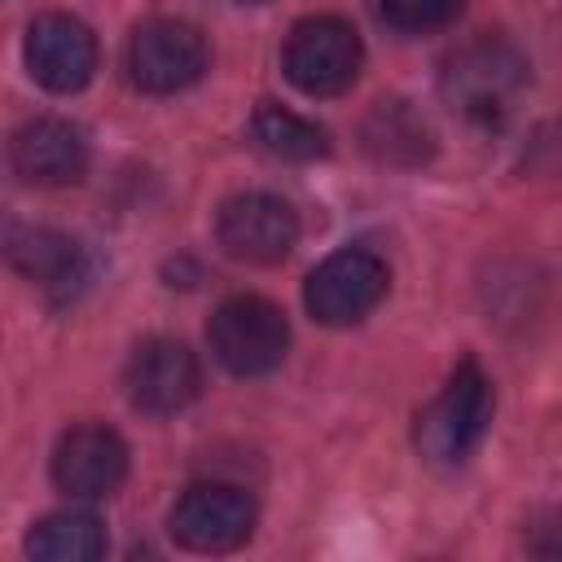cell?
I'll return each instance as SVG.
<instances>
[{
    "mask_svg": "<svg viewBox=\"0 0 562 562\" xmlns=\"http://www.w3.org/2000/svg\"><path fill=\"white\" fill-rule=\"evenodd\" d=\"M492 382L474 360H461L439 400L417 417V448L435 465H465L492 422Z\"/></svg>",
    "mask_w": 562,
    "mask_h": 562,
    "instance_id": "obj_1",
    "label": "cell"
},
{
    "mask_svg": "<svg viewBox=\"0 0 562 562\" xmlns=\"http://www.w3.org/2000/svg\"><path fill=\"white\" fill-rule=\"evenodd\" d=\"M211 356L237 373V378H263L272 373L290 351V321L277 303L259 294L224 299L206 325Z\"/></svg>",
    "mask_w": 562,
    "mask_h": 562,
    "instance_id": "obj_2",
    "label": "cell"
},
{
    "mask_svg": "<svg viewBox=\"0 0 562 562\" xmlns=\"http://www.w3.org/2000/svg\"><path fill=\"white\" fill-rule=\"evenodd\" d=\"M364 61V44L356 35L351 22L334 18V13H316L290 26L285 48H281V66L285 79L303 92V97H338L356 83Z\"/></svg>",
    "mask_w": 562,
    "mask_h": 562,
    "instance_id": "obj_3",
    "label": "cell"
},
{
    "mask_svg": "<svg viewBox=\"0 0 562 562\" xmlns=\"http://www.w3.org/2000/svg\"><path fill=\"white\" fill-rule=\"evenodd\" d=\"M206 40L193 22L154 18L132 31L127 40V79L149 97H171L193 88L206 75Z\"/></svg>",
    "mask_w": 562,
    "mask_h": 562,
    "instance_id": "obj_4",
    "label": "cell"
},
{
    "mask_svg": "<svg viewBox=\"0 0 562 562\" xmlns=\"http://www.w3.org/2000/svg\"><path fill=\"white\" fill-rule=\"evenodd\" d=\"M386 285H391L386 263L373 250L347 246L307 272L303 303L321 325H356L386 299Z\"/></svg>",
    "mask_w": 562,
    "mask_h": 562,
    "instance_id": "obj_5",
    "label": "cell"
},
{
    "mask_svg": "<svg viewBox=\"0 0 562 562\" xmlns=\"http://www.w3.org/2000/svg\"><path fill=\"white\" fill-rule=\"evenodd\" d=\"M255 518H259L255 501L241 487H233V483H193L176 501L167 527H171V540L193 549V553H228V549L250 540Z\"/></svg>",
    "mask_w": 562,
    "mask_h": 562,
    "instance_id": "obj_6",
    "label": "cell"
},
{
    "mask_svg": "<svg viewBox=\"0 0 562 562\" xmlns=\"http://www.w3.org/2000/svg\"><path fill=\"white\" fill-rule=\"evenodd\" d=\"M215 237L241 263H281L299 241V215L277 193H233L215 215Z\"/></svg>",
    "mask_w": 562,
    "mask_h": 562,
    "instance_id": "obj_7",
    "label": "cell"
},
{
    "mask_svg": "<svg viewBox=\"0 0 562 562\" xmlns=\"http://www.w3.org/2000/svg\"><path fill=\"white\" fill-rule=\"evenodd\" d=\"M127 479V443L101 422L70 426L53 448V483L70 501H105Z\"/></svg>",
    "mask_w": 562,
    "mask_h": 562,
    "instance_id": "obj_8",
    "label": "cell"
},
{
    "mask_svg": "<svg viewBox=\"0 0 562 562\" xmlns=\"http://www.w3.org/2000/svg\"><path fill=\"white\" fill-rule=\"evenodd\" d=\"M522 70H527V66H522V57H518L514 48L483 40V44L461 48V53L448 61V70H443V97H448L461 114L492 123L496 114L509 110V101H514V92H518V83H522Z\"/></svg>",
    "mask_w": 562,
    "mask_h": 562,
    "instance_id": "obj_9",
    "label": "cell"
},
{
    "mask_svg": "<svg viewBox=\"0 0 562 562\" xmlns=\"http://www.w3.org/2000/svg\"><path fill=\"white\" fill-rule=\"evenodd\" d=\"M123 386H127L132 408H140L149 417H167V413H180L184 404H193V395L202 386V369L184 342L149 338L132 351Z\"/></svg>",
    "mask_w": 562,
    "mask_h": 562,
    "instance_id": "obj_10",
    "label": "cell"
},
{
    "mask_svg": "<svg viewBox=\"0 0 562 562\" xmlns=\"http://www.w3.org/2000/svg\"><path fill=\"white\" fill-rule=\"evenodd\" d=\"M26 66L48 92H79L97 70V35L70 13H44L26 31Z\"/></svg>",
    "mask_w": 562,
    "mask_h": 562,
    "instance_id": "obj_11",
    "label": "cell"
},
{
    "mask_svg": "<svg viewBox=\"0 0 562 562\" xmlns=\"http://www.w3.org/2000/svg\"><path fill=\"white\" fill-rule=\"evenodd\" d=\"M9 162L26 184H75L88 171V145L75 123L35 119L13 132Z\"/></svg>",
    "mask_w": 562,
    "mask_h": 562,
    "instance_id": "obj_12",
    "label": "cell"
},
{
    "mask_svg": "<svg viewBox=\"0 0 562 562\" xmlns=\"http://www.w3.org/2000/svg\"><path fill=\"white\" fill-rule=\"evenodd\" d=\"M9 263L44 285L53 299H66L83 281V250L66 233L53 228H13L9 233Z\"/></svg>",
    "mask_w": 562,
    "mask_h": 562,
    "instance_id": "obj_13",
    "label": "cell"
},
{
    "mask_svg": "<svg viewBox=\"0 0 562 562\" xmlns=\"http://www.w3.org/2000/svg\"><path fill=\"white\" fill-rule=\"evenodd\" d=\"M26 553L40 562H92L105 553V527L88 509H57L31 527Z\"/></svg>",
    "mask_w": 562,
    "mask_h": 562,
    "instance_id": "obj_14",
    "label": "cell"
},
{
    "mask_svg": "<svg viewBox=\"0 0 562 562\" xmlns=\"http://www.w3.org/2000/svg\"><path fill=\"white\" fill-rule=\"evenodd\" d=\"M250 136H255L259 149H268L272 158H285V162H312V158H325L329 154L325 127H316L303 114H294L285 105H272V101H263L255 110Z\"/></svg>",
    "mask_w": 562,
    "mask_h": 562,
    "instance_id": "obj_15",
    "label": "cell"
},
{
    "mask_svg": "<svg viewBox=\"0 0 562 562\" xmlns=\"http://www.w3.org/2000/svg\"><path fill=\"white\" fill-rule=\"evenodd\" d=\"M382 4V18L404 31V35H422V31H439L448 26L465 0H378Z\"/></svg>",
    "mask_w": 562,
    "mask_h": 562,
    "instance_id": "obj_16",
    "label": "cell"
},
{
    "mask_svg": "<svg viewBox=\"0 0 562 562\" xmlns=\"http://www.w3.org/2000/svg\"><path fill=\"white\" fill-rule=\"evenodd\" d=\"M527 549L540 558H562V509H549L527 527Z\"/></svg>",
    "mask_w": 562,
    "mask_h": 562,
    "instance_id": "obj_17",
    "label": "cell"
}]
</instances>
